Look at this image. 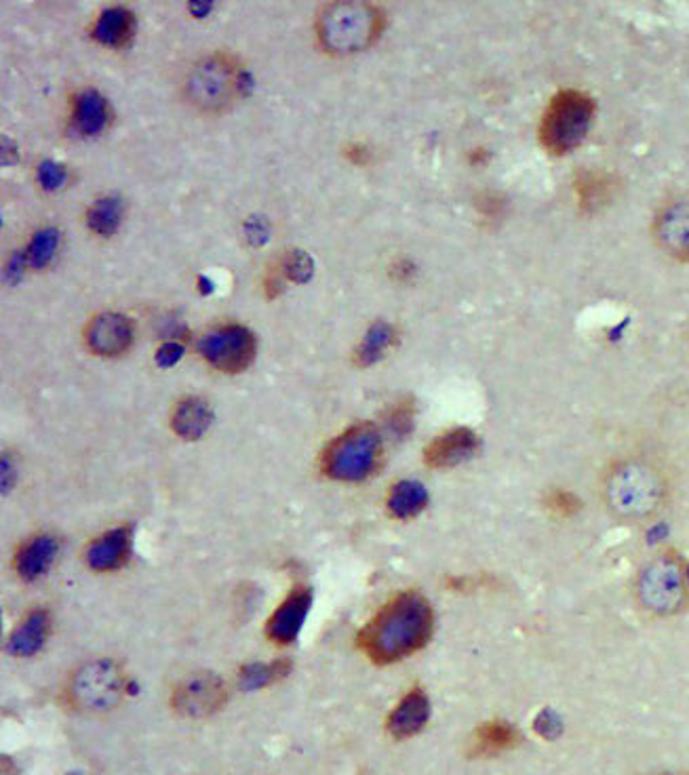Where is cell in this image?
<instances>
[{
  "label": "cell",
  "instance_id": "obj_27",
  "mask_svg": "<svg viewBox=\"0 0 689 775\" xmlns=\"http://www.w3.org/2000/svg\"><path fill=\"white\" fill-rule=\"evenodd\" d=\"M292 670V661L276 660L271 663H247L241 668L239 672V681L241 687L253 691V689H262L268 684L276 683L280 679H285Z\"/></svg>",
  "mask_w": 689,
  "mask_h": 775
},
{
  "label": "cell",
  "instance_id": "obj_24",
  "mask_svg": "<svg viewBox=\"0 0 689 775\" xmlns=\"http://www.w3.org/2000/svg\"><path fill=\"white\" fill-rule=\"evenodd\" d=\"M614 180L607 173H597V171H584L575 178V194H577V203L582 206V211L593 213L605 203H610L612 194H614Z\"/></svg>",
  "mask_w": 689,
  "mask_h": 775
},
{
  "label": "cell",
  "instance_id": "obj_14",
  "mask_svg": "<svg viewBox=\"0 0 689 775\" xmlns=\"http://www.w3.org/2000/svg\"><path fill=\"white\" fill-rule=\"evenodd\" d=\"M312 605V594L308 588H296L289 594L266 624V635L276 645H292L298 639L304 622Z\"/></svg>",
  "mask_w": 689,
  "mask_h": 775
},
{
  "label": "cell",
  "instance_id": "obj_16",
  "mask_svg": "<svg viewBox=\"0 0 689 775\" xmlns=\"http://www.w3.org/2000/svg\"><path fill=\"white\" fill-rule=\"evenodd\" d=\"M131 548H134V533L129 527H116L106 531L104 535H99L97 540H93L85 561L93 571H116L120 570L129 556H131Z\"/></svg>",
  "mask_w": 689,
  "mask_h": 775
},
{
  "label": "cell",
  "instance_id": "obj_18",
  "mask_svg": "<svg viewBox=\"0 0 689 775\" xmlns=\"http://www.w3.org/2000/svg\"><path fill=\"white\" fill-rule=\"evenodd\" d=\"M521 744V731L506 721H487L479 725L468 744V754L473 758H489L508 753Z\"/></svg>",
  "mask_w": 689,
  "mask_h": 775
},
{
  "label": "cell",
  "instance_id": "obj_13",
  "mask_svg": "<svg viewBox=\"0 0 689 775\" xmlns=\"http://www.w3.org/2000/svg\"><path fill=\"white\" fill-rule=\"evenodd\" d=\"M110 102L97 89H81L70 102V129L81 137H95L110 127Z\"/></svg>",
  "mask_w": 689,
  "mask_h": 775
},
{
  "label": "cell",
  "instance_id": "obj_22",
  "mask_svg": "<svg viewBox=\"0 0 689 775\" xmlns=\"http://www.w3.org/2000/svg\"><path fill=\"white\" fill-rule=\"evenodd\" d=\"M46 635H49V614L45 609H34L13 630L11 639L7 643V649L11 656L30 658L36 651H41V647L45 645Z\"/></svg>",
  "mask_w": 689,
  "mask_h": 775
},
{
  "label": "cell",
  "instance_id": "obj_33",
  "mask_svg": "<svg viewBox=\"0 0 689 775\" xmlns=\"http://www.w3.org/2000/svg\"><path fill=\"white\" fill-rule=\"evenodd\" d=\"M184 354V348L180 343L169 342L162 343L159 354H157V361L161 363L162 367L176 365Z\"/></svg>",
  "mask_w": 689,
  "mask_h": 775
},
{
  "label": "cell",
  "instance_id": "obj_5",
  "mask_svg": "<svg viewBox=\"0 0 689 775\" xmlns=\"http://www.w3.org/2000/svg\"><path fill=\"white\" fill-rule=\"evenodd\" d=\"M384 440L380 431L361 422L338 434L322 452V475L342 482H363L373 477L382 464Z\"/></svg>",
  "mask_w": 689,
  "mask_h": 775
},
{
  "label": "cell",
  "instance_id": "obj_23",
  "mask_svg": "<svg viewBox=\"0 0 689 775\" xmlns=\"http://www.w3.org/2000/svg\"><path fill=\"white\" fill-rule=\"evenodd\" d=\"M428 503V491L417 480H399L392 485L386 506L394 519H414Z\"/></svg>",
  "mask_w": 689,
  "mask_h": 775
},
{
  "label": "cell",
  "instance_id": "obj_35",
  "mask_svg": "<svg viewBox=\"0 0 689 775\" xmlns=\"http://www.w3.org/2000/svg\"><path fill=\"white\" fill-rule=\"evenodd\" d=\"M660 775H679V774H660Z\"/></svg>",
  "mask_w": 689,
  "mask_h": 775
},
{
  "label": "cell",
  "instance_id": "obj_26",
  "mask_svg": "<svg viewBox=\"0 0 689 775\" xmlns=\"http://www.w3.org/2000/svg\"><path fill=\"white\" fill-rule=\"evenodd\" d=\"M123 222V203L116 197H102L87 209V226L99 236L115 234Z\"/></svg>",
  "mask_w": 689,
  "mask_h": 775
},
{
  "label": "cell",
  "instance_id": "obj_6",
  "mask_svg": "<svg viewBox=\"0 0 689 775\" xmlns=\"http://www.w3.org/2000/svg\"><path fill=\"white\" fill-rule=\"evenodd\" d=\"M595 110V102L586 93L575 89L556 93L540 123L542 146L554 157L572 152L589 136Z\"/></svg>",
  "mask_w": 689,
  "mask_h": 775
},
{
  "label": "cell",
  "instance_id": "obj_30",
  "mask_svg": "<svg viewBox=\"0 0 689 775\" xmlns=\"http://www.w3.org/2000/svg\"><path fill=\"white\" fill-rule=\"evenodd\" d=\"M414 417H415V405L412 399H403L399 403H394L391 410L386 411L384 415V424H386V431L396 436V438H403L407 434L412 433L414 428Z\"/></svg>",
  "mask_w": 689,
  "mask_h": 775
},
{
  "label": "cell",
  "instance_id": "obj_21",
  "mask_svg": "<svg viewBox=\"0 0 689 775\" xmlns=\"http://www.w3.org/2000/svg\"><path fill=\"white\" fill-rule=\"evenodd\" d=\"M57 550H60V544L51 535H36L32 540H28L15 554L18 575L25 582L39 580L41 575H45L51 563L55 561Z\"/></svg>",
  "mask_w": 689,
  "mask_h": 775
},
{
  "label": "cell",
  "instance_id": "obj_34",
  "mask_svg": "<svg viewBox=\"0 0 689 775\" xmlns=\"http://www.w3.org/2000/svg\"><path fill=\"white\" fill-rule=\"evenodd\" d=\"M536 730L540 731L544 737H554V733H559L561 728L552 714H542L536 723Z\"/></svg>",
  "mask_w": 689,
  "mask_h": 775
},
{
  "label": "cell",
  "instance_id": "obj_19",
  "mask_svg": "<svg viewBox=\"0 0 689 775\" xmlns=\"http://www.w3.org/2000/svg\"><path fill=\"white\" fill-rule=\"evenodd\" d=\"M136 32V15L127 7H106L93 20L92 36L104 46H125Z\"/></svg>",
  "mask_w": 689,
  "mask_h": 775
},
{
  "label": "cell",
  "instance_id": "obj_7",
  "mask_svg": "<svg viewBox=\"0 0 689 775\" xmlns=\"http://www.w3.org/2000/svg\"><path fill=\"white\" fill-rule=\"evenodd\" d=\"M635 593L651 616H675L688 603L689 570L675 552L658 554L639 573Z\"/></svg>",
  "mask_w": 689,
  "mask_h": 775
},
{
  "label": "cell",
  "instance_id": "obj_15",
  "mask_svg": "<svg viewBox=\"0 0 689 775\" xmlns=\"http://www.w3.org/2000/svg\"><path fill=\"white\" fill-rule=\"evenodd\" d=\"M479 452V436L470 428H454L438 434L424 449V461L431 468H454Z\"/></svg>",
  "mask_w": 689,
  "mask_h": 775
},
{
  "label": "cell",
  "instance_id": "obj_9",
  "mask_svg": "<svg viewBox=\"0 0 689 775\" xmlns=\"http://www.w3.org/2000/svg\"><path fill=\"white\" fill-rule=\"evenodd\" d=\"M199 354L208 365L224 373H241L252 365L257 354V340L252 329L239 322H224L208 329L199 340Z\"/></svg>",
  "mask_w": 689,
  "mask_h": 775
},
{
  "label": "cell",
  "instance_id": "obj_29",
  "mask_svg": "<svg viewBox=\"0 0 689 775\" xmlns=\"http://www.w3.org/2000/svg\"><path fill=\"white\" fill-rule=\"evenodd\" d=\"M57 241H60L57 230L49 229L36 232L34 238L30 241L28 250H25L28 264L34 266V268H43V266H46V264L53 259L55 252H57Z\"/></svg>",
  "mask_w": 689,
  "mask_h": 775
},
{
  "label": "cell",
  "instance_id": "obj_20",
  "mask_svg": "<svg viewBox=\"0 0 689 775\" xmlns=\"http://www.w3.org/2000/svg\"><path fill=\"white\" fill-rule=\"evenodd\" d=\"M213 422V411L208 401L199 396H184L171 411V428L184 440H199Z\"/></svg>",
  "mask_w": 689,
  "mask_h": 775
},
{
  "label": "cell",
  "instance_id": "obj_12",
  "mask_svg": "<svg viewBox=\"0 0 689 775\" xmlns=\"http://www.w3.org/2000/svg\"><path fill=\"white\" fill-rule=\"evenodd\" d=\"M654 241L662 252L689 262V199H672L656 213Z\"/></svg>",
  "mask_w": 689,
  "mask_h": 775
},
{
  "label": "cell",
  "instance_id": "obj_10",
  "mask_svg": "<svg viewBox=\"0 0 689 775\" xmlns=\"http://www.w3.org/2000/svg\"><path fill=\"white\" fill-rule=\"evenodd\" d=\"M226 700H229L226 687L222 683V679H218L211 672H199L188 677L176 684L171 693V707L180 716H188V719L211 716L226 704Z\"/></svg>",
  "mask_w": 689,
  "mask_h": 775
},
{
  "label": "cell",
  "instance_id": "obj_4",
  "mask_svg": "<svg viewBox=\"0 0 689 775\" xmlns=\"http://www.w3.org/2000/svg\"><path fill=\"white\" fill-rule=\"evenodd\" d=\"M386 25L382 7L363 0L322 4L315 30L327 53L352 55L373 45Z\"/></svg>",
  "mask_w": 689,
  "mask_h": 775
},
{
  "label": "cell",
  "instance_id": "obj_1",
  "mask_svg": "<svg viewBox=\"0 0 689 775\" xmlns=\"http://www.w3.org/2000/svg\"><path fill=\"white\" fill-rule=\"evenodd\" d=\"M435 633V612L424 594L407 591L391 598L359 630L357 645L378 666L405 660L424 649Z\"/></svg>",
  "mask_w": 689,
  "mask_h": 775
},
{
  "label": "cell",
  "instance_id": "obj_8",
  "mask_svg": "<svg viewBox=\"0 0 689 775\" xmlns=\"http://www.w3.org/2000/svg\"><path fill=\"white\" fill-rule=\"evenodd\" d=\"M127 689V679L115 661L97 660L81 666L66 684V702L78 712H106L115 708Z\"/></svg>",
  "mask_w": 689,
  "mask_h": 775
},
{
  "label": "cell",
  "instance_id": "obj_31",
  "mask_svg": "<svg viewBox=\"0 0 689 775\" xmlns=\"http://www.w3.org/2000/svg\"><path fill=\"white\" fill-rule=\"evenodd\" d=\"M278 264L283 268V274L287 280L292 283H306L312 274V259L308 253L298 252H287L285 255L278 257Z\"/></svg>",
  "mask_w": 689,
  "mask_h": 775
},
{
  "label": "cell",
  "instance_id": "obj_32",
  "mask_svg": "<svg viewBox=\"0 0 689 775\" xmlns=\"http://www.w3.org/2000/svg\"><path fill=\"white\" fill-rule=\"evenodd\" d=\"M36 180L45 190H57L68 182V171L64 164H60L55 160H45L36 169Z\"/></svg>",
  "mask_w": 689,
  "mask_h": 775
},
{
  "label": "cell",
  "instance_id": "obj_2",
  "mask_svg": "<svg viewBox=\"0 0 689 775\" xmlns=\"http://www.w3.org/2000/svg\"><path fill=\"white\" fill-rule=\"evenodd\" d=\"M670 485L665 470L645 457H624L612 464L601 482L603 502L622 521L654 519L668 502Z\"/></svg>",
  "mask_w": 689,
  "mask_h": 775
},
{
  "label": "cell",
  "instance_id": "obj_28",
  "mask_svg": "<svg viewBox=\"0 0 689 775\" xmlns=\"http://www.w3.org/2000/svg\"><path fill=\"white\" fill-rule=\"evenodd\" d=\"M542 503H544V510L551 514L552 519H559V521L574 519L582 512V500L575 496L574 491H568V489H561V487L549 489Z\"/></svg>",
  "mask_w": 689,
  "mask_h": 775
},
{
  "label": "cell",
  "instance_id": "obj_11",
  "mask_svg": "<svg viewBox=\"0 0 689 775\" xmlns=\"http://www.w3.org/2000/svg\"><path fill=\"white\" fill-rule=\"evenodd\" d=\"M134 320L120 312H99L85 325V343L97 357L115 359L134 343Z\"/></svg>",
  "mask_w": 689,
  "mask_h": 775
},
{
  "label": "cell",
  "instance_id": "obj_3",
  "mask_svg": "<svg viewBox=\"0 0 689 775\" xmlns=\"http://www.w3.org/2000/svg\"><path fill=\"white\" fill-rule=\"evenodd\" d=\"M250 72L230 51H211L186 70L184 99L205 115L230 110L250 89Z\"/></svg>",
  "mask_w": 689,
  "mask_h": 775
},
{
  "label": "cell",
  "instance_id": "obj_17",
  "mask_svg": "<svg viewBox=\"0 0 689 775\" xmlns=\"http://www.w3.org/2000/svg\"><path fill=\"white\" fill-rule=\"evenodd\" d=\"M428 719H431L428 696L420 687H415L392 710L391 716L386 721V730L392 737L405 740V737H412L415 733L424 730Z\"/></svg>",
  "mask_w": 689,
  "mask_h": 775
},
{
  "label": "cell",
  "instance_id": "obj_25",
  "mask_svg": "<svg viewBox=\"0 0 689 775\" xmlns=\"http://www.w3.org/2000/svg\"><path fill=\"white\" fill-rule=\"evenodd\" d=\"M394 342H396V329L392 325L384 320L371 325L357 348V354H354L357 365L368 367L378 363L391 350Z\"/></svg>",
  "mask_w": 689,
  "mask_h": 775
}]
</instances>
